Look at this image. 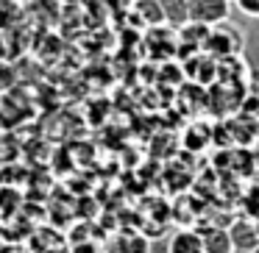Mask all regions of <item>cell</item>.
I'll use <instances>...</instances> for the list:
<instances>
[{"mask_svg": "<svg viewBox=\"0 0 259 253\" xmlns=\"http://www.w3.org/2000/svg\"><path fill=\"white\" fill-rule=\"evenodd\" d=\"M251 253H259V245H256V247H253V250H251Z\"/></svg>", "mask_w": 259, "mask_h": 253, "instance_id": "12", "label": "cell"}, {"mask_svg": "<svg viewBox=\"0 0 259 253\" xmlns=\"http://www.w3.org/2000/svg\"><path fill=\"white\" fill-rule=\"evenodd\" d=\"M253 162L259 164V139H256V145H253Z\"/></svg>", "mask_w": 259, "mask_h": 253, "instance_id": "11", "label": "cell"}, {"mask_svg": "<svg viewBox=\"0 0 259 253\" xmlns=\"http://www.w3.org/2000/svg\"><path fill=\"white\" fill-rule=\"evenodd\" d=\"M201 236H203V247H206V253H231L234 250L229 228L206 225V228H201Z\"/></svg>", "mask_w": 259, "mask_h": 253, "instance_id": "6", "label": "cell"}, {"mask_svg": "<svg viewBox=\"0 0 259 253\" xmlns=\"http://www.w3.org/2000/svg\"><path fill=\"white\" fill-rule=\"evenodd\" d=\"M251 23L242 28V59L245 67L251 70L253 81H259V17H248Z\"/></svg>", "mask_w": 259, "mask_h": 253, "instance_id": "3", "label": "cell"}, {"mask_svg": "<svg viewBox=\"0 0 259 253\" xmlns=\"http://www.w3.org/2000/svg\"><path fill=\"white\" fill-rule=\"evenodd\" d=\"M170 253H206L201 231L179 228L176 234H170Z\"/></svg>", "mask_w": 259, "mask_h": 253, "instance_id": "5", "label": "cell"}, {"mask_svg": "<svg viewBox=\"0 0 259 253\" xmlns=\"http://www.w3.org/2000/svg\"><path fill=\"white\" fill-rule=\"evenodd\" d=\"M164 9V20L173 28H181V25L190 23V0H159Z\"/></svg>", "mask_w": 259, "mask_h": 253, "instance_id": "9", "label": "cell"}, {"mask_svg": "<svg viewBox=\"0 0 259 253\" xmlns=\"http://www.w3.org/2000/svg\"><path fill=\"white\" fill-rule=\"evenodd\" d=\"M231 253H242V250H231Z\"/></svg>", "mask_w": 259, "mask_h": 253, "instance_id": "13", "label": "cell"}, {"mask_svg": "<svg viewBox=\"0 0 259 253\" xmlns=\"http://www.w3.org/2000/svg\"><path fill=\"white\" fill-rule=\"evenodd\" d=\"M151 242L142 234H117L112 242H109L106 253H148Z\"/></svg>", "mask_w": 259, "mask_h": 253, "instance_id": "8", "label": "cell"}, {"mask_svg": "<svg viewBox=\"0 0 259 253\" xmlns=\"http://www.w3.org/2000/svg\"><path fill=\"white\" fill-rule=\"evenodd\" d=\"M229 234H231V245H234V250L251 253L253 247L259 245V225L251 223V220H237V223L229 228Z\"/></svg>", "mask_w": 259, "mask_h": 253, "instance_id": "4", "label": "cell"}, {"mask_svg": "<svg viewBox=\"0 0 259 253\" xmlns=\"http://www.w3.org/2000/svg\"><path fill=\"white\" fill-rule=\"evenodd\" d=\"M231 3H234V0H231Z\"/></svg>", "mask_w": 259, "mask_h": 253, "instance_id": "14", "label": "cell"}, {"mask_svg": "<svg viewBox=\"0 0 259 253\" xmlns=\"http://www.w3.org/2000/svg\"><path fill=\"white\" fill-rule=\"evenodd\" d=\"M134 14L140 17V23H145L148 28H159L164 25V9L159 0H134Z\"/></svg>", "mask_w": 259, "mask_h": 253, "instance_id": "7", "label": "cell"}, {"mask_svg": "<svg viewBox=\"0 0 259 253\" xmlns=\"http://www.w3.org/2000/svg\"><path fill=\"white\" fill-rule=\"evenodd\" d=\"M242 39H245V36H242L240 28L218 23V25H212L203 47H206L209 53H214V56H229V53H242Z\"/></svg>", "mask_w": 259, "mask_h": 253, "instance_id": "1", "label": "cell"}, {"mask_svg": "<svg viewBox=\"0 0 259 253\" xmlns=\"http://www.w3.org/2000/svg\"><path fill=\"white\" fill-rule=\"evenodd\" d=\"M231 14V0H190V20L203 25L226 23Z\"/></svg>", "mask_w": 259, "mask_h": 253, "instance_id": "2", "label": "cell"}, {"mask_svg": "<svg viewBox=\"0 0 259 253\" xmlns=\"http://www.w3.org/2000/svg\"><path fill=\"white\" fill-rule=\"evenodd\" d=\"M148 253H170V236H162V239H151V247Z\"/></svg>", "mask_w": 259, "mask_h": 253, "instance_id": "10", "label": "cell"}]
</instances>
